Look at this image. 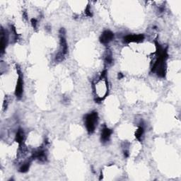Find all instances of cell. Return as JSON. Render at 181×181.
<instances>
[{"label": "cell", "instance_id": "cell-1", "mask_svg": "<svg viewBox=\"0 0 181 181\" xmlns=\"http://www.w3.org/2000/svg\"><path fill=\"white\" fill-rule=\"evenodd\" d=\"M98 116L97 112L93 111L91 113L86 115L84 117V124L89 134L94 133L98 124Z\"/></svg>", "mask_w": 181, "mask_h": 181}, {"label": "cell", "instance_id": "cell-2", "mask_svg": "<svg viewBox=\"0 0 181 181\" xmlns=\"http://www.w3.org/2000/svg\"><path fill=\"white\" fill-rule=\"evenodd\" d=\"M18 72H19V78H18L17 87H16L15 96H17L18 99H21L22 97L23 92H24V79H23V76L21 74L20 69H19Z\"/></svg>", "mask_w": 181, "mask_h": 181}, {"label": "cell", "instance_id": "cell-3", "mask_svg": "<svg viewBox=\"0 0 181 181\" xmlns=\"http://www.w3.org/2000/svg\"><path fill=\"white\" fill-rule=\"evenodd\" d=\"M144 36L142 34H137V35L133 34V35H126V36L124 37V38H123V41H124V43H126L132 42L139 43L144 40Z\"/></svg>", "mask_w": 181, "mask_h": 181}, {"label": "cell", "instance_id": "cell-4", "mask_svg": "<svg viewBox=\"0 0 181 181\" xmlns=\"http://www.w3.org/2000/svg\"><path fill=\"white\" fill-rule=\"evenodd\" d=\"M114 33L109 30H106L103 32L102 35L100 37V41L103 44H107L113 40Z\"/></svg>", "mask_w": 181, "mask_h": 181}, {"label": "cell", "instance_id": "cell-5", "mask_svg": "<svg viewBox=\"0 0 181 181\" xmlns=\"http://www.w3.org/2000/svg\"><path fill=\"white\" fill-rule=\"evenodd\" d=\"M32 158L34 159H37L40 162H45L47 160V155H46L45 151L44 149L36 150L32 154Z\"/></svg>", "mask_w": 181, "mask_h": 181}, {"label": "cell", "instance_id": "cell-6", "mask_svg": "<svg viewBox=\"0 0 181 181\" xmlns=\"http://www.w3.org/2000/svg\"><path fill=\"white\" fill-rule=\"evenodd\" d=\"M9 42V37H8V34L4 31V30L3 28H1V55L4 53L5 49H6L7 44Z\"/></svg>", "mask_w": 181, "mask_h": 181}, {"label": "cell", "instance_id": "cell-7", "mask_svg": "<svg viewBox=\"0 0 181 181\" xmlns=\"http://www.w3.org/2000/svg\"><path fill=\"white\" fill-rule=\"evenodd\" d=\"M112 131L110 129L107 128V127H104L103 130L101 131V140L103 143H107L109 141L110 139L111 134H112Z\"/></svg>", "mask_w": 181, "mask_h": 181}, {"label": "cell", "instance_id": "cell-8", "mask_svg": "<svg viewBox=\"0 0 181 181\" xmlns=\"http://www.w3.org/2000/svg\"><path fill=\"white\" fill-rule=\"evenodd\" d=\"M24 138H25V134L24 130L22 129H19V130L17 131V133L16 134V141L17 142L19 143V144H21L24 141Z\"/></svg>", "mask_w": 181, "mask_h": 181}, {"label": "cell", "instance_id": "cell-9", "mask_svg": "<svg viewBox=\"0 0 181 181\" xmlns=\"http://www.w3.org/2000/svg\"><path fill=\"white\" fill-rule=\"evenodd\" d=\"M144 134V128L143 126H140L138 128V129L136 130L135 132V137L139 141L142 140L143 135Z\"/></svg>", "mask_w": 181, "mask_h": 181}, {"label": "cell", "instance_id": "cell-10", "mask_svg": "<svg viewBox=\"0 0 181 181\" xmlns=\"http://www.w3.org/2000/svg\"><path fill=\"white\" fill-rule=\"evenodd\" d=\"M30 162L28 161H26V162H25L24 164H23L20 166L19 171L20 172V173H26V172L29 170L30 165Z\"/></svg>", "mask_w": 181, "mask_h": 181}, {"label": "cell", "instance_id": "cell-11", "mask_svg": "<svg viewBox=\"0 0 181 181\" xmlns=\"http://www.w3.org/2000/svg\"><path fill=\"white\" fill-rule=\"evenodd\" d=\"M112 61H113V59H112V54L110 52H107L106 55L105 57V63L107 64H110L112 63Z\"/></svg>", "mask_w": 181, "mask_h": 181}, {"label": "cell", "instance_id": "cell-12", "mask_svg": "<svg viewBox=\"0 0 181 181\" xmlns=\"http://www.w3.org/2000/svg\"><path fill=\"white\" fill-rule=\"evenodd\" d=\"M85 13H86V15L88 16V17H92V13H91V12L90 6H88L87 7V9H85Z\"/></svg>", "mask_w": 181, "mask_h": 181}, {"label": "cell", "instance_id": "cell-13", "mask_svg": "<svg viewBox=\"0 0 181 181\" xmlns=\"http://www.w3.org/2000/svg\"><path fill=\"white\" fill-rule=\"evenodd\" d=\"M30 22H31V24L32 26H33V27L34 28H36L37 27V21L35 19H32L31 21H30Z\"/></svg>", "mask_w": 181, "mask_h": 181}, {"label": "cell", "instance_id": "cell-14", "mask_svg": "<svg viewBox=\"0 0 181 181\" xmlns=\"http://www.w3.org/2000/svg\"><path fill=\"white\" fill-rule=\"evenodd\" d=\"M129 155H130V153H129V150L126 149H125L124 150V156L125 157H128Z\"/></svg>", "mask_w": 181, "mask_h": 181}, {"label": "cell", "instance_id": "cell-15", "mask_svg": "<svg viewBox=\"0 0 181 181\" xmlns=\"http://www.w3.org/2000/svg\"><path fill=\"white\" fill-rule=\"evenodd\" d=\"M123 77V74H121V73H120V74H118V79H122Z\"/></svg>", "mask_w": 181, "mask_h": 181}]
</instances>
